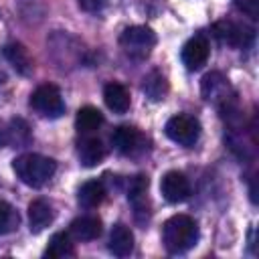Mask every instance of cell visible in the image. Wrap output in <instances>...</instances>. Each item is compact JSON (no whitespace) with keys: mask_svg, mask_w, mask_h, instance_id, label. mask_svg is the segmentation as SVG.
<instances>
[{"mask_svg":"<svg viewBox=\"0 0 259 259\" xmlns=\"http://www.w3.org/2000/svg\"><path fill=\"white\" fill-rule=\"evenodd\" d=\"M111 144L123 156H138L146 150V138L140 130L132 125H119L111 134Z\"/></svg>","mask_w":259,"mask_h":259,"instance_id":"obj_8","label":"cell"},{"mask_svg":"<svg viewBox=\"0 0 259 259\" xmlns=\"http://www.w3.org/2000/svg\"><path fill=\"white\" fill-rule=\"evenodd\" d=\"M142 89H144V93H146L152 101H160V99H164V95H166V91H168V85H166V79H164L162 73L152 71L150 75L144 77Z\"/></svg>","mask_w":259,"mask_h":259,"instance_id":"obj_20","label":"cell"},{"mask_svg":"<svg viewBox=\"0 0 259 259\" xmlns=\"http://www.w3.org/2000/svg\"><path fill=\"white\" fill-rule=\"evenodd\" d=\"M164 132L172 142H176L180 146H192L200 136V123L192 115L178 113V115H172L166 121Z\"/></svg>","mask_w":259,"mask_h":259,"instance_id":"obj_5","label":"cell"},{"mask_svg":"<svg viewBox=\"0 0 259 259\" xmlns=\"http://www.w3.org/2000/svg\"><path fill=\"white\" fill-rule=\"evenodd\" d=\"M160 190H162V196L172 202V204H178V202H184L190 194V182L188 178L178 172V170H170L162 176L160 180Z\"/></svg>","mask_w":259,"mask_h":259,"instance_id":"obj_9","label":"cell"},{"mask_svg":"<svg viewBox=\"0 0 259 259\" xmlns=\"http://www.w3.org/2000/svg\"><path fill=\"white\" fill-rule=\"evenodd\" d=\"M214 36L229 47H247L253 42L255 30L243 22H233V20H223L214 24Z\"/></svg>","mask_w":259,"mask_h":259,"instance_id":"obj_7","label":"cell"},{"mask_svg":"<svg viewBox=\"0 0 259 259\" xmlns=\"http://www.w3.org/2000/svg\"><path fill=\"white\" fill-rule=\"evenodd\" d=\"M107 0H79V6L85 12H99L101 8H105Z\"/></svg>","mask_w":259,"mask_h":259,"instance_id":"obj_25","label":"cell"},{"mask_svg":"<svg viewBox=\"0 0 259 259\" xmlns=\"http://www.w3.org/2000/svg\"><path fill=\"white\" fill-rule=\"evenodd\" d=\"M30 105L45 117H59L65 111V103L61 97V91L55 85H40L30 95Z\"/></svg>","mask_w":259,"mask_h":259,"instance_id":"obj_6","label":"cell"},{"mask_svg":"<svg viewBox=\"0 0 259 259\" xmlns=\"http://www.w3.org/2000/svg\"><path fill=\"white\" fill-rule=\"evenodd\" d=\"M73 243H71V237L69 233H55L49 241V247L45 249V257L49 259H59V257H67V255H73Z\"/></svg>","mask_w":259,"mask_h":259,"instance_id":"obj_19","label":"cell"},{"mask_svg":"<svg viewBox=\"0 0 259 259\" xmlns=\"http://www.w3.org/2000/svg\"><path fill=\"white\" fill-rule=\"evenodd\" d=\"M208 55H210V45H208L206 36L196 34L190 40H186V45L182 47L180 59L188 71H198L202 65H206Z\"/></svg>","mask_w":259,"mask_h":259,"instance_id":"obj_10","label":"cell"},{"mask_svg":"<svg viewBox=\"0 0 259 259\" xmlns=\"http://www.w3.org/2000/svg\"><path fill=\"white\" fill-rule=\"evenodd\" d=\"M200 91L202 97L212 103L223 115H233L237 111V95L229 83V79L225 75H221L219 71L206 73L200 81Z\"/></svg>","mask_w":259,"mask_h":259,"instance_id":"obj_3","label":"cell"},{"mask_svg":"<svg viewBox=\"0 0 259 259\" xmlns=\"http://www.w3.org/2000/svg\"><path fill=\"white\" fill-rule=\"evenodd\" d=\"M18 227V212L6 200H0V235L10 233Z\"/></svg>","mask_w":259,"mask_h":259,"instance_id":"obj_23","label":"cell"},{"mask_svg":"<svg viewBox=\"0 0 259 259\" xmlns=\"http://www.w3.org/2000/svg\"><path fill=\"white\" fill-rule=\"evenodd\" d=\"M4 81H6V73L0 69V85H4Z\"/></svg>","mask_w":259,"mask_h":259,"instance_id":"obj_26","label":"cell"},{"mask_svg":"<svg viewBox=\"0 0 259 259\" xmlns=\"http://www.w3.org/2000/svg\"><path fill=\"white\" fill-rule=\"evenodd\" d=\"M103 99L105 105L115 113H125L130 109V93L119 83H107L103 87Z\"/></svg>","mask_w":259,"mask_h":259,"instance_id":"obj_15","label":"cell"},{"mask_svg":"<svg viewBox=\"0 0 259 259\" xmlns=\"http://www.w3.org/2000/svg\"><path fill=\"white\" fill-rule=\"evenodd\" d=\"M75 125L79 130V134H93L103 125V113L93 105H85L77 111Z\"/></svg>","mask_w":259,"mask_h":259,"instance_id":"obj_18","label":"cell"},{"mask_svg":"<svg viewBox=\"0 0 259 259\" xmlns=\"http://www.w3.org/2000/svg\"><path fill=\"white\" fill-rule=\"evenodd\" d=\"M105 158V146L101 144L99 138H85L79 144V162L85 168L97 166Z\"/></svg>","mask_w":259,"mask_h":259,"instance_id":"obj_13","label":"cell"},{"mask_svg":"<svg viewBox=\"0 0 259 259\" xmlns=\"http://www.w3.org/2000/svg\"><path fill=\"white\" fill-rule=\"evenodd\" d=\"M53 219H55L53 206L45 198H36V200H32L28 204V225H30V231L32 233L45 231L53 223Z\"/></svg>","mask_w":259,"mask_h":259,"instance_id":"obj_11","label":"cell"},{"mask_svg":"<svg viewBox=\"0 0 259 259\" xmlns=\"http://www.w3.org/2000/svg\"><path fill=\"white\" fill-rule=\"evenodd\" d=\"M12 168H14L16 176L26 186L40 188L53 178V174L57 170V164H55V160H51L47 156H40V154H22L14 160Z\"/></svg>","mask_w":259,"mask_h":259,"instance_id":"obj_2","label":"cell"},{"mask_svg":"<svg viewBox=\"0 0 259 259\" xmlns=\"http://www.w3.org/2000/svg\"><path fill=\"white\" fill-rule=\"evenodd\" d=\"M198 241V225L188 214H174L162 227V243L168 253H186Z\"/></svg>","mask_w":259,"mask_h":259,"instance_id":"obj_1","label":"cell"},{"mask_svg":"<svg viewBox=\"0 0 259 259\" xmlns=\"http://www.w3.org/2000/svg\"><path fill=\"white\" fill-rule=\"evenodd\" d=\"M121 49L134 59H146L156 45V32L150 26H127L119 36Z\"/></svg>","mask_w":259,"mask_h":259,"instance_id":"obj_4","label":"cell"},{"mask_svg":"<svg viewBox=\"0 0 259 259\" xmlns=\"http://www.w3.org/2000/svg\"><path fill=\"white\" fill-rule=\"evenodd\" d=\"M71 235L77 241H93L101 235V221L91 214L79 217L71 223Z\"/></svg>","mask_w":259,"mask_h":259,"instance_id":"obj_14","label":"cell"},{"mask_svg":"<svg viewBox=\"0 0 259 259\" xmlns=\"http://www.w3.org/2000/svg\"><path fill=\"white\" fill-rule=\"evenodd\" d=\"M109 251L115 257H127L134 253V233L130 227L117 223L109 233Z\"/></svg>","mask_w":259,"mask_h":259,"instance_id":"obj_12","label":"cell"},{"mask_svg":"<svg viewBox=\"0 0 259 259\" xmlns=\"http://www.w3.org/2000/svg\"><path fill=\"white\" fill-rule=\"evenodd\" d=\"M235 8L243 14H247L249 18H257L259 16V0H233Z\"/></svg>","mask_w":259,"mask_h":259,"instance_id":"obj_24","label":"cell"},{"mask_svg":"<svg viewBox=\"0 0 259 259\" xmlns=\"http://www.w3.org/2000/svg\"><path fill=\"white\" fill-rule=\"evenodd\" d=\"M2 53H4L6 61H8L18 73L30 75V71H32V59H30L28 51H26L20 42H10V45H6Z\"/></svg>","mask_w":259,"mask_h":259,"instance_id":"obj_16","label":"cell"},{"mask_svg":"<svg viewBox=\"0 0 259 259\" xmlns=\"http://www.w3.org/2000/svg\"><path fill=\"white\" fill-rule=\"evenodd\" d=\"M30 140L28 134V125L22 119H12L10 125L6 127V144H14V146H24Z\"/></svg>","mask_w":259,"mask_h":259,"instance_id":"obj_22","label":"cell"},{"mask_svg":"<svg viewBox=\"0 0 259 259\" xmlns=\"http://www.w3.org/2000/svg\"><path fill=\"white\" fill-rule=\"evenodd\" d=\"M103 198H105V186L101 180H89V182L81 184V188L77 192V200L85 208L99 206L103 202Z\"/></svg>","mask_w":259,"mask_h":259,"instance_id":"obj_17","label":"cell"},{"mask_svg":"<svg viewBox=\"0 0 259 259\" xmlns=\"http://www.w3.org/2000/svg\"><path fill=\"white\" fill-rule=\"evenodd\" d=\"M146 190H148V178L146 176H134L130 180V186H127V200L136 206V212H142L144 210V204H146ZM146 212V210H144Z\"/></svg>","mask_w":259,"mask_h":259,"instance_id":"obj_21","label":"cell"}]
</instances>
